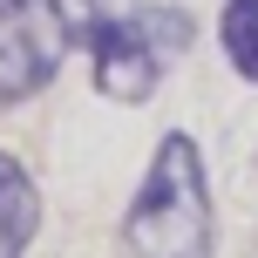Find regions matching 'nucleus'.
Segmentation results:
<instances>
[{
	"instance_id": "f257e3e1",
	"label": "nucleus",
	"mask_w": 258,
	"mask_h": 258,
	"mask_svg": "<svg viewBox=\"0 0 258 258\" xmlns=\"http://www.w3.org/2000/svg\"><path fill=\"white\" fill-rule=\"evenodd\" d=\"M129 258H211L218 251V204H211V163L190 129H163L143 163L122 211Z\"/></svg>"
},
{
	"instance_id": "f03ea898",
	"label": "nucleus",
	"mask_w": 258,
	"mask_h": 258,
	"mask_svg": "<svg viewBox=\"0 0 258 258\" xmlns=\"http://www.w3.org/2000/svg\"><path fill=\"white\" fill-rule=\"evenodd\" d=\"M197 41V21L177 7V0H136V7H122L116 21L95 34L89 48V82L102 102H150L156 89H163V75L183 61V48Z\"/></svg>"
},
{
	"instance_id": "7ed1b4c3",
	"label": "nucleus",
	"mask_w": 258,
	"mask_h": 258,
	"mask_svg": "<svg viewBox=\"0 0 258 258\" xmlns=\"http://www.w3.org/2000/svg\"><path fill=\"white\" fill-rule=\"evenodd\" d=\"M68 34L48 0H0V109H21L61 75Z\"/></svg>"
},
{
	"instance_id": "20e7f679",
	"label": "nucleus",
	"mask_w": 258,
	"mask_h": 258,
	"mask_svg": "<svg viewBox=\"0 0 258 258\" xmlns=\"http://www.w3.org/2000/svg\"><path fill=\"white\" fill-rule=\"evenodd\" d=\"M41 218H48V204H41L34 170H27L21 156L0 150V258H27V251H34Z\"/></svg>"
},
{
	"instance_id": "39448f33",
	"label": "nucleus",
	"mask_w": 258,
	"mask_h": 258,
	"mask_svg": "<svg viewBox=\"0 0 258 258\" xmlns=\"http://www.w3.org/2000/svg\"><path fill=\"white\" fill-rule=\"evenodd\" d=\"M218 48L238 82L258 89V0H224L218 7Z\"/></svg>"
},
{
	"instance_id": "423d86ee",
	"label": "nucleus",
	"mask_w": 258,
	"mask_h": 258,
	"mask_svg": "<svg viewBox=\"0 0 258 258\" xmlns=\"http://www.w3.org/2000/svg\"><path fill=\"white\" fill-rule=\"evenodd\" d=\"M48 7H54V21H61L68 48H95V34L122 14V7H109V0H48Z\"/></svg>"
}]
</instances>
